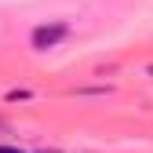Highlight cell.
I'll use <instances>...</instances> for the list:
<instances>
[{
    "instance_id": "cell-3",
    "label": "cell",
    "mask_w": 153,
    "mask_h": 153,
    "mask_svg": "<svg viewBox=\"0 0 153 153\" xmlns=\"http://www.w3.org/2000/svg\"><path fill=\"white\" fill-rule=\"evenodd\" d=\"M40 153H59V149H40Z\"/></svg>"
},
{
    "instance_id": "cell-2",
    "label": "cell",
    "mask_w": 153,
    "mask_h": 153,
    "mask_svg": "<svg viewBox=\"0 0 153 153\" xmlns=\"http://www.w3.org/2000/svg\"><path fill=\"white\" fill-rule=\"evenodd\" d=\"M0 153H22V149H15V146H0Z\"/></svg>"
},
{
    "instance_id": "cell-1",
    "label": "cell",
    "mask_w": 153,
    "mask_h": 153,
    "mask_svg": "<svg viewBox=\"0 0 153 153\" xmlns=\"http://www.w3.org/2000/svg\"><path fill=\"white\" fill-rule=\"evenodd\" d=\"M66 36H69V26H66V22L36 26V29H33V48H36V51H48V48H55V44H62Z\"/></svg>"
}]
</instances>
